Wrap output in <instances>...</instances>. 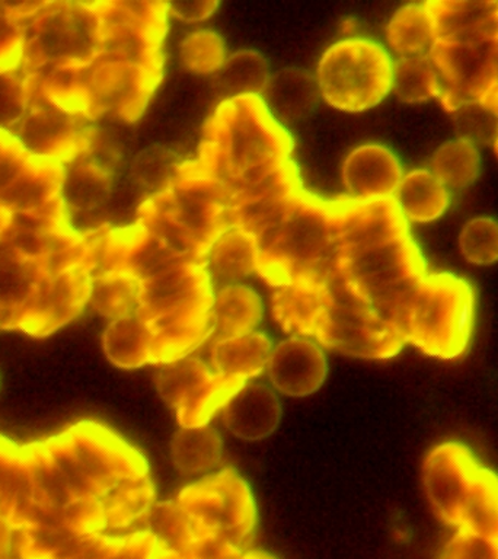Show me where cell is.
Returning <instances> with one entry per match:
<instances>
[{
	"mask_svg": "<svg viewBox=\"0 0 498 559\" xmlns=\"http://www.w3.org/2000/svg\"><path fill=\"white\" fill-rule=\"evenodd\" d=\"M271 341L262 332L236 336L213 343L212 362L217 373L245 380L256 378L266 369Z\"/></svg>",
	"mask_w": 498,
	"mask_h": 559,
	"instance_id": "44dd1931",
	"label": "cell"
},
{
	"mask_svg": "<svg viewBox=\"0 0 498 559\" xmlns=\"http://www.w3.org/2000/svg\"><path fill=\"white\" fill-rule=\"evenodd\" d=\"M218 2H174L168 3L170 15L182 22H200L212 16Z\"/></svg>",
	"mask_w": 498,
	"mask_h": 559,
	"instance_id": "f35d334b",
	"label": "cell"
},
{
	"mask_svg": "<svg viewBox=\"0 0 498 559\" xmlns=\"http://www.w3.org/2000/svg\"><path fill=\"white\" fill-rule=\"evenodd\" d=\"M402 177L400 159L382 144H363L343 164L345 190L349 199L357 201L393 199Z\"/></svg>",
	"mask_w": 498,
	"mask_h": 559,
	"instance_id": "4fadbf2b",
	"label": "cell"
},
{
	"mask_svg": "<svg viewBox=\"0 0 498 559\" xmlns=\"http://www.w3.org/2000/svg\"><path fill=\"white\" fill-rule=\"evenodd\" d=\"M459 248L470 264L491 265L498 261V221L475 217L467 222L459 236Z\"/></svg>",
	"mask_w": 498,
	"mask_h": 559,
	"instance_id": "836d02e7",
	"label": "cell"
},
{
	"mask_svg": "<svg viewBox=\"0 0 498 559\" xmlns=\"http://www.w3.org/2000/svg\"><path fill=\"white\" fill-rule=\"evenodd\" d=\"M440 41L481 43L498 39V2H426Z\"/></svg>",
	"mask_w": 498,
	"mask_h": 559,
	"instance_id": "9a60e30c",
	"label": "cell"
},
{
	"mask_svg": "<svg viewBox=\"0 0 498 559\" xmlns=\"http://www.w3.org/2000/svg\"><path fill=\"white\" fill-rule=\"evenodd\" d=\"M258 257L256 238L247 231L232 229L214 242L209 261L218 277L234 283L257 273Z\"/></svg>",
	"mask_w": 498,
	"mask_h": 559,
	"instance_id": "f546056e",
	"label": "cell"
},
{
	"mask_svg": "<svg viewBox=\"0 0 498 559\" xmlns=\"http://www.w3.org/2000/svg\"><path fill=\"white\" fill-rule=\"evenodd\" d=\"M179 56L190 72L216 74L227 59L225 39L213 29L194 31L182 39Z\"/></svg>",
	"mask_w": 498,
	"mask_h": 559,
	"instance_id": "d6a6232c",
	"label": "cell"
},
{
	"mask_svg": "<svg viewBox=\"0 0 498 559\" xmlns=\"http://www.w3.org/2000/svg\"><path fill=\"white\" fill-rule=\"evenodd\" d=\"M95 270L139 280L138 314L153 335V362L188 357L212 336L214 292L209 262L134 225L105 231Z\"/></svg>",
	"mask_w": 498,
	"mask_h": 559,
	"instance_id": "3957f363",
	"label": "cell"
},
{
	"mask_svg": "<svg viewBox=\"0 0 498 559\" xmlns=\"http://www.w3.org/2000/svg\"><path fill=\"white\" fill-rule=\"evenodd\" d=\"M264 313L261 297L244 284H229L214 296L213 343L236 338L256 331Z\"/></svg>",
	"mask_w": 498,
	"mask_h": 559,
	"instance_id": "d6986e66",
	"label": "cell"
},
{
	"mask_svg": "<svg viewBox=\"0 0 498 559\" xmlns=\"http://www.w3.org/2000/svg\"><path fill=\"white\" fill-rule=\"evenodd\" d=\"M64 164L51 157L31 155L20 177L0 194V212L33 214L61 195Z\"/></svg>",
	"mask_w": 498,
	"mask_h": 559,
	"instance_id": "5bb4252c",
	"label": "cell"
},
{
	"mask_svg": "<svg viewBox=\"0 0 498 559\" xmlns=\"http://www.w3.org/2000/svg\"><path fill=\"white\" fill-rule=\"evenodd\" d=\"M317 81L331 107L345 112L366 111L392 91L393 60L387 48L371 39H341L323 52Z\"/></svg>",
	"mask_w": 498,
	"mask_h": 559,
	"instance_id": "8992f818",
	"label": "cell"
},
{
	"mask_svg": "<svg viewBox=\"0 0 498 559\" xmlns=\"http://www.w3.org/2000/svg\"><path fill=\"white\" fill-rule=\"evenodd\" d=\"M479 104L483 105L487 111L498 117V78L491 90H489L487 94L483 96V99L479 100Z\"/></svg>",
	"mask_w": 498,
	"mask_h": 559,
	"instance_id": "60d3db41",
	"label": "cell"
},
{
	"mask_svg": "<svg viewBox=\"0 0 498 559\" xmlns=\"http://www.w3.org/2000/svg\"><path fill=\"white\" fill-rule=\"evenodd\" d=\"M155 383L179 426L201 427L247 382L213 371L200 358L183 357L162 365Z\"/></svg>",
	"mask_w": 498,
	"mask_h": 559,
	"instance_id": "ba28073f",
	"label": "cell"
},
{
	"mask_svg": "<svg viewBox=\"0 0 498 559\" xmlns=\"http://www.w3.org/2000/svg\"><path fill=\"white\" fill-rule=\"evenodd\" d=\"M234 559H274L270 554L262 552V550H244L242 554L238 555Z\"/></svg>",
	"mask_w": 498,
	"mask_h": 559,
	"instance_id": "b9f144b4",
	"label": "cell"
},
{
	"mask_svg": "<svg viewBox=\"0 0 498 559\" xmlns=\"http://www.w3.org/2000/svg\"><path fill=\"white\" fill-rule=\"evenodd\" d=\"M33 501L28 449L0 435V515L16 532L28 520Z\"/></svg>",
	"mask_w": 498,
	"mask_h": 559,
	"instance_id": "e0dca14e",
	"label": "cell"
},
{
	"mask_svg": "<svg viewBox=\"0 0 498 559\" xmlns=\"http://www.w3.org/2000/svg\"><path fill=\"white\" fill-rule=\"evenodd\" d=\"M389 46L400 57L428 56L437 41L435 22L426 2L398 9L387 28Z\"/></svg>",
	"mask_w": 498,
	"mask_h": 559,
	"instance_id": "484cf974",
	"label": "cell"
},
{
	"mask_svg": "<svg viewBox=\"0 0 498 559\" xmlns=\"http://www.w3.org/2000/svg\"><path fill=\"white\" fill-rule=\"evenodd\" d=\"M181 165L177 153L161 144H153L135 155L130 175L135 186L155 195L173 186Z\"/></svg>",
	"mask_w": 498,
	"mask_h": 559,
	"instance_id": "1f68e13d",
	"label": "cell"
},
{
	"mask_svg": "<svg viewBox=\"0 0 498 559\" xmlns=\"http://www.w3.org/2000/svg\"><path fill=\"white\" fill-rule=\"evenodd\" d=\"M475 322V292L452 273H428L411 308L406 343L427 356L453 360L466 352Z\"/></svg>",
	"mask_w": 498,
	"mask_h": 559,
	"instance_id": "5b68a950",
	"label": "cell"
},
{
	"mask_svg": "<svg viewBox=\"0 0 498 559\" xmlns=\"http://www.w3.org/2000/svg\"><path fill=\"white\" fill-rule=\"evenodd\" d=\"M271 76L269 61L256 50H239L227 57L214 74V90L223 100L261 96Z\"/></svg>",
	"mask_w": 498,
	"mask_h": 559,
	"instance_id": "d4e9b609",
	"label": "cell"
},
{
	"mask_svg": "<svg viewBox=\"0 0 498 559\" xmlns=\"http://www.w3.org/2000/svg\"><path fill=\"white\" fill-rule=\"evenodd\" d=\"M481 465L461 441H446L427 454L423 484L432 511L449 526L459 527L467 489Z\"/></svg>",
	"mask_w": 498,
	"mask_h": 559,
	"instance_id": "8fae6325",
	"label": "cell"
},
{
	"mask_svg": "<svg viewBox=\"0 0 498 559\" xmlns=\"http://www.w3.org/2000/svg\"><path fill=\"white\" fill-rule=\"evenodd\" d=\"M453 121L462 139L478 143L494 144L498 129V117L487 111L479 103H467L454 109Z\"/></svg>",
	"mask_w": 498,
	"mask_h": 559,
	"instance_id": "8d00e7d4",
	"label": "cell"
},
{
	"mask_svg": "<svg viewBox=\"0 0 498 559\" xmlns=\"http://www.w3.org/2000/svg\"><path fill=\"white\" fill-rule=\"evenodd\" d=\"M15 528L0 515V559H12V542Z\"/></svg>",
	"mask_w": 498,
	"mask_h": 559,
	"instance_id": "ab89813d",
	"label": "cell"
},
{
	"mask_svg": "<svg viewBox=\"0 0 498 559\" xmlns=\"http://www.w3.org/2000/svg\"><path fill=\"white\" fill-rule=\"evenodd\" d=\"M104 353L121 369H138L153 362V335L138 314L116 319L103 336Z\"/></svg>",
	"mask_w": 498,
	"mask_h": 559,
	"instance_id": "7402d4cb",
	"label": "cell"
},
{
	"mask_svg": "<svg viewBox=\"0 0 498 559\" xmlns=\"http://www.w3.org/2000/svg\"><path fill=\"white\" fill-rule=\"evenodd\" d=\"M319 95L321 92L312 73L305 69L287 68L271 74L261 99L275 121L290 124L304 120L313 111Z\"/></svg>",
	"mask_w": 498,
	"mask_h": 559,
	"instance_id": "ac0fdd59",
	"label": "cell"
},
{
	"mask_svg": "<svg viewBox=\"0 0 498 559\" xmlns=\"http://www.w3.org/2000/svg\"><path fill=\"white\" fill-rule=\"evenodd\" d=\"M494 151H496V155L498 157V129H497V135H496V140H494Z\"/></svg>",
	"mask_w": 498,
	"mask_h": 559,
	"instance_id": "7bdbcfd3",
	"label": "cell"
},
{
	"mask_svg": "<svg viewBox=\"0 0 498 559\" xmlns=\"http://www.w3.org/2000/svg\"><path fill=\"white\" fill-rule=\"evenodd\" d=\"M428 57L443 85L439 100L450 112L463 104L479 103L498 78V39L481 43L437 39Z\"/></svg>",
	"mask_w": 498,
	"mask_h": 559,
	"instance_id": "9c48e42d",
	"label": "cell"
},
{
	"mask_svg": "<svg viewBox=\"0 0 498 559\" xmlns=\"http://www.w3.org/2000/svg\"><path fill=\"white\" fill-rule=\"evenodd\" d=\"M266 373L287 396H308L325 382L328 362L322 349L306 336L293 335L271 352Z\"/></svg>",
	"mask_w": 498,
	"mask_h": 559,
	"instance_id": "7c38bea8",
	"label": "cell"
},
{
	"mask_svg": "<svg viewBox=\"0 0 498 559\" xmlns=\"http://www.w3.org/2000/svg\"><path fill=\"white\" fill-rule=\"evenodd\" d=\"M426 258L393 199H340L334 231L312 269L271 296L284 332L308 336L348 318L382 319L405 336ZM406 341V340H405Z\"/></svg>",
	"mask_w": 498,
	"mask_h": 559,
	"instance_id": "6da1fadb",
	"label": "cell"
},
{
	"mask_svg": "<svg viewBox=\"0 0 498 559\" xmlns=\"http://www.w3.org/2000/svg\"><path fill=\"white\" fill-rule=\"evenodd\" d=\"M112 174L98 162H81L66 169L61 200L72 213H90L103 207L111 197Z\"/></svg>",
	"mask_w": 498,
	"mask_h": 559,
	"instance_id": "cb8c5ba5",
	"label": "cell"
},
{
	"mask_svg": "<svg viewBox=\"0 0 498 559\" xmlns=\"http://www.w3.org/2000/svg\"><path fill=\"white\" fill-rule=\"evenodd\" d=\"M441 559H498V544L459 528Z\"/></svg>",
	"mask_w": 498,
	"mask_h": 559,
	"instance_id": "74e56055",
	"label": "cell"
},
{
	"mask_svg": "<svg viewBox=\"0 0 498 559\" xmlns=\"http://www.w3.org/2000/svg\"><path fill=\"white\" fill-rule=\"evenodd\" d=\"M257 523L251 489L235 469L197 480L173 501L153 506L149 531L177 555L192 540H214L248 549Z\"/></svg>",
	"mask_w": 498,
	"mask_h": 559,
	"instance_id": "277c9868",
	"label": "cell"
},
{
	"mask_svg": "<svg viewBox=\"0 0 498 559\" xmlns=\"http://www.w3.org/2000/svg\"><path fill=\"white\" fill-rule=\"evenodd\" d=\"M26 449L34 501L22 527L111 535L147 523L155 506L147 461L104 424L83 419Z\"/></svg>",
	"mask_w": 498,
	"mask_h": 559,
	"instance_id": "7a4b0ae2",
	"label": "cell"
},
{
	"mask_svg": "<svg viewBox=\"0 0 498 559\" xmlns=\"http://www.w3.org/2000/svg\"><path fill=\"white\" fill-rule=\"evenodd\" d=\"M92 278L91 305L104 318L129 317L138 308L139 280L126 270L98 271Z\"/></svg>",
	"mask_w": 498,
	"mask_h": 559,
	"instance_id": "83f0119b",
	"label": "cell"
},
{
	"mask_svg": "<svg viewBox=\"0 0 498 559\" xmlns=\"http://www.w3.org/2000/svg\"><path fill=\"white\" fill-rule=\"evenodd\" d=\"M86 238L55 258H31L0 239V330H20L34 335L39 309L51 280L78 265L96 264V245Z\"/></svg>",
	"mask_w": 498,
	"mask_h": 559,
	"instance_id": "52a82bcc",
	"label": "cell"
},
{
	"mask_svg": "<svg viewBox=\"0 0 498 559\" xmlns=\"http://www.w3.org/2000/svg\"><path fill=\"white\" fill-rule=\"evenodd\" d=\"M31 91L25 78L16 73H0V130L20 126L28 111ZM12 133V131H11Z\"/></svg>",
	"mask_w": 498,
	"mask_h": 559,
	"instance_id": "e575fe53",
	"label": "cell"
},
{
	"mask_svg": "<svg viewBox=\"0 0 498 559\" xmlns=\"http://www.w3.org/2000/svg\"><path fill=\"white\" fill-rule=\"evenodd\" d=\"M13 4L0 2V73L20 68L24 57V26Z\"/></svg>",
	"mask_w": 498,
	"mask_h": 559,
	"instance_id": "d590c367",
	"label": "cell"
},
{
	"mask_svg": "<svg viewBox=\"0 0 498 559\" xmlns=\"http://www.w3.org/2000/svg\"><path fill=\"white\" fill-rule=\"evenodd\" d=\"M459 528L498 544V475L481 466L467 489Z\"/></svg>",
	"mask_w": 498,
	"mask_h": 559,
	"instance_id": "603a6c76",
	"label": "cell"
},
{
	"mask_svg": "<svg viewBox=\"0 0 498 559\" xmlns=\"http://www.w3.org/2000/svg\"><path fill=\"white\" fill-rule=\"evenodd\" d=\"M392 91L401 103L419 104L439 99L443 85L430 57H400L393 61Z\"/></svg>",
	"mask_w": 498,
	"mask_h": 559,
	"instance_id": "4dcf8cb0",
	"label": "cell"
},
{
	"mask_svg": "<svg viewBox=\"0 0 498 559\" xmlns=\"http://www.w3.org/2000/svg\"><path fill=\"white\" fill-rule=\"evenodd\" d=\"M282 414V404L273 389L245 383L223 406V423L239 439L257 441L273 435Z\"/></svg>",
	"mask_w": 498,
	"mask_h": 559,
	"instance_id": "2e32d148",
	"label": "cell"
},
{
	"mask_svg": "<svg viewBox=\"0 0 498 559\" xmlns=\"http://www.w3.org/2000/svg\"><path fill=\"white\" fill-rule=\"evenodd\" d=\"M431 173L448 190H463L479 177L478 146L466 139L449 140L431 157Z\"/></svg>",
	"mask_w": 498,
	"mask_h": 559,
	"instance_id": "f1b7e54d",
	"label": "cell"
},
{
	"mask_svg": "<svg viewBox=\"0 0 498 559\" xmlns=\"http://www.w3.org/2000/svg\"><path fill=\"white\" fill-rule=\"evenodd\" d=\"M393 200L408 222L430 223L443 216L450 192L428 169H415L402 177Z\"/></svg>",
	"mask_w": 498,
	"mask_h": 559,
	"instance_id": "ffe728a7",
	"label": "cell"
},
{
	"mask_svg": "<svg viewBox=\"0 0 498 559\" xmlns=\"http://www.w3.org/2000/svg\"><path fill=\"white\" fill-rule=\"evenodd\" d=\"M222 437L213 427H181L170 443V457L181 474L195 475L221 462Z\"/></svg>",
	"mask_w": 498,
	"mask_h": 559,
	"instance_id": "4316f807",
	"label": "cell"
},
{
	"mask_svg": "<svg viewBox=\"0 0 498 559\" xmlns=\"http://www.w3.org/2000/svg\"><path fill=\"white\" fill-rule=\"evenodd\" d=\"M31 100L28 111L17 126L15 138L31 155L51 157L68 164L91 146V130L83 117L56 107L39 91L42 78H28Z\"/></svg>",
	"mask_w": 498,
	"mask_h": 559,
	"instance_id": "30bf717a",
	"label": "cell"
}]
</instances>
